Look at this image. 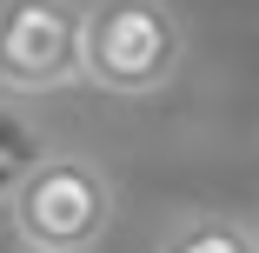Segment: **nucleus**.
<instances>
[{
    "mask_svg": "<svg viewBox=\"0 0 259 253\" xmlns=\"http://www.w3.org/2000/svg\"><path fill=\"white\" fill-rule=\"evenodd\" d=\"M113 213H120L113 173L93 154H73V147H54V154L27 173V187L7 200L20 253H93L107 240Z\"/></svg>",
    "mask_w": 259,
    "mask_h": 253,
    "instance_id": "1",
    "label": "nucleus"
},
{
    "mask_svg": "<svg viewBox=\"0 0 259 253\" xmlns=\"http://www.w3.org/2000/svg\"><path fill=\"white\" fill-rule=\"evenodd\" d=\"M186 60V20L160 0H93L80 20V80L100 93H160Z\"/></svg>",
    "mask_w": 259,
    "mask_h": 253,
    "instance_id": "2",
    "label": "nucleus"
},
{
    "mask_svg": "<svg viewBox=\"0 0 259 253\" xmlns=\"http://www.w3.org/2000/svg\"><path fill=\"white\" fill-rule=\"evenodd\" d=\"M80 20L73 0H7L0 7V100L60 93L80 80Z\"/></svg>",
    "mask_w": 259,
    "mask_h": 253,
    "instance_id": "3",
    "label": "nucleus"
},
{
    "mask_svg": "<svg viewBox=\"0 0 259 253\" xmlns=\"http://www.w3.org/2000/svg\"><path fill=\"white\" fill-rule=\"evenodd\" d=\"M153 253H259V227H246L239 213H220V207H193L160 233Z\"/></svg>",
    "mask_w": 259,
    "mask_h": 253,
    "instance_id": "4",
    "label": "nucleus"
},
{
    "mask_svg": "<svg viewBox=\"0 0 259 253\" xmlns=\"http://www.w3.org/2000/svg\"><path fill=\"white\" fill-rule=\"evenodd\" d=\"M54 154V140H47L40 114L20 107V100H0V207L27 187V173Z\"/></svg>",
    "mask_w": 259,
    "mask_h": 253,
    "instance_id": "5",
    "label": "nucleus"
}]
</instances>
